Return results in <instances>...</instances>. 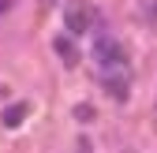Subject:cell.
I'll list each match as a JSON object with an SVG mask.
<instances>
[{
    "label": "cell",
    "mask_w": 157,
    "mask_h": 153,
    "mask_svg": "<svg viewBox=\"0 0 157 153\" xmlns=\"http://www.w3.org/2000/svg\"><path fill=\"white\" fill-rule=\"evenodd\" d=\"M64 26H67V34H90L94 26H97V11H94V4H67V11H64Z\"/></svg>",
    "instance_id": "cell-2"
},
{
    "label": "cell",
    "mask_w": 157,
    "mask_h": 153,
    "mask_svg": "<svg viewBox=\"0 0 157 153\" xmlns=\"http://www.w3.org/2000/svg\"><path fill=\"white\" fill-rule=\"evenodd\" d=\"M8 8H11V0H0V11H8Z\"/></svg>",
    "instance_id": "cell-5"
},
{
    "label": "cell",
    "mask_w": 157,
    "mask_h": 153,
    "mask_svg": "<svg viewBox=\"0 0 157 153\" xmlns=\"http://www.w3.org/2000/svg\"><path fill=\"white\" fill-rule=\"evenodd\" d=\"M23 116H26V105H15L11 112H4V123H8V127H19V120H23Z\"/></svg>",
    "instance_id": "cell-4"
},
{
    "label": "cell",
    "mask_w": 157,
    "mask_h": 153,
    "mask_svg": "<svg viewBox=\"0 0 157 153\" xmlns=\"http://www.w3.org/2000/svg\"><path fill=\"white\" fill-rule=\"evenodd\" d=\"M94 60H97V67H101V79H124L127 75V49L116 41V37H109V34L97 37Z\"/></svg>",
    "instance_id": "cell-1"
},
{
    "label": "cell",
    "mask_w": 157,
    "mask_h": 153,
    "mask_svg": "<svg viewBox=\"0 0 157 153\" xmlns=\"http://www.w3.org/2000/svg\"><path fill=\"white\" fill-rule=\"evenodd\" d=\"M52 49H56V56H60L67 67H75V64H78V49L67 41V37H56V41H52Z\"/></svg>",
    "instance_id": "cell-3"
}]
</instances>
